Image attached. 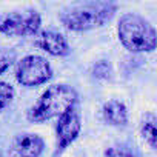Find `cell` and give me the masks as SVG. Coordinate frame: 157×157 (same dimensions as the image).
Here are the masks:
<instances>
[{
    "instance_id": "cell-1",
    "label": "cell",
    "mask_w": 157,
    "mask_h": 157,
    "mask_svg": "<svg viewBox=\"0 0 157 157\" xmlns=\"http://www.w3.org/2000/svg\"><path fill=\"white\" fill-rule=\"evenodd\" d=\"M117 11V5L111 2H90L74 5L59 14L62 25L71 31H88L109 22Z\"/></svg>"
},
{
    "instance_id": "cell-2",
    "label": "cell",
    "mask_w": 157,
    "mask_h": 157,
    "mask_svg": "<svg viewBox=\"0 0 157 157\" xmlns=\"http://www.w3.org/2000/svg\"><path fill=\"white\" fill-rule=\"evenodd\" d=\"M117 33L122 45L131 52H148L155 48V29L139 14L128 13L122 16Z\"/></svg>"
},
{
    "instance_id": "cell-3",
    "label": "cell",
    "mask_w": 157,
    "mask_h": 157,
    "mask_svg": "<svg viewBox=\"0 0 157 157\" xmlns=\"http://www.w3.org/2000/svg\"><path fill=\"white\" fill-rule=\"evenodd\" d=\"M75 100L77 94L74 88L68 85H52L39 97V100L29 109L28 119L31 122L40 123L52 117H60L74 106Z\"/></svg>"
},
{
    "instance_id": "cell-4",
    "label": "cell",
    "mask_w": 157,
    "mask_h": 157,
    "mask_svg": "<svg viewBox=\"0 0 157 157\" xmlns=\"http://www.w3.org/2000/svg\"><path fill=\"white\" fill-rule=\"evenodd\" d=\"M52 75L51 65L46 59L40 56H26L23 57L16 68L17 82L23 86H37L48 82Z\"/></svg>"
},
{
    "instance_id": "cell-5",
    "label": "cell",
    "mask_w": 157,
    "mask_h": 157,
    "mask_svg": "<svg viewBox=\"0 0 157 157\" xmlns=\"http://www.w3.org/2000/svg\"><path fill=\"white\" fill-rule=\"evenodd\" d=\"M40 23L37 11H16L0 19V31L8 36H33L39 31Z\"/></svg>"
},
{
    "instance_id": "cell-6",
    "label": "cell",
    "mask_w": 157,
    "mask_h": 157,
    "mask_svg": "<svg viewBox=\"0 0 157 157\" xmlns=\"http://www.w3.org/2000/svg\"><path fill=\"white\" fill-rule=\"evenodd\" d=\"M80 128H82L80 116H78V113L74 108H71L65 114H62L59 117V122L56 126L57 148L62 151L68 145H71L75 140V137L78 136V132H80Z\"/></svg>"
},
{
    "instance_id": "cell-7",
    "label": "cell",
    "mask_w": 157,
    "mask_h": 157,
    "mask_svg": "<svg viewBox=\"0 0 157 157\" xmlns=\"http://www.w3.org/2000/svg\"><path fill=\"white\" fill-rule=\"evenodd\" d=\"M13 157H39L43 151V140L33 132H23L16 136L13 142Z\"/></svg>"
},
{
    "instance_id": "cell-8",
    "label": "cell",
    "mask_w": 157,
    "mask_h": 157,
    "mask_svg": "<svg viewBox=\"0 0 157 157\" xmlns=\"http://www.w3.org/2000/svg\"><path fill=\"white\" fill-rule=\"evenodd\" d=\"M36 45L39 48H42L43 51L52 54V56H68L69 54V45L66 42V39L54 31H43L37 36L36 39Z\"/></svg>"
},
{
    "instance_id": "cell-9",
    "label": "cell",
    "mask_w": 157,
    "mask_h": 157,
    "mask_svg": "<svg viewBox=\"0 0 157 157\" xmlns=\"http://www.w3.org/2000/svg\"><path fill=\"white\" fill-rule=\"evenodd\" d=\"M103 119L109 125L123 126L128 122V111L126 106L119 100H109L103 105Z\"/></svg>"
},
{
    "instance_id": "cell-10",
    "label": "cell",
    "mask_w": 157,
    "mask_h": 157,
    "mask_svg": "<svg viewBox=\"0 0 157 157\" xmlns=\"http://www.w3.org/2000/svg\"><path fill=\"white\" fill-rule=\"evenodd\" d=\"M140 132L143 136V139L149 143L151 148H155V139H157V132H155V116L152 113H146L142 117L140 122Z\"/></svg>"
},
{
    "instance_id": "cell-11",
    "label": "cell",
    "mask_w": 157,
    "mask_h": 157,
    "mask_svg": "<svg viewBox=\"0 0 157 157\" xmlns=\"http://www.w3.org/2000/svg\"><path fill=\"white\" fill-rule=\"evenodd\" d=\"M13 99H14V88L6 82H0V111L5 109Z\"/></svg>"
},
{
    "instance_id": "cell-12",
    "label": "cell",
    "mask_w": 157,
    "mask_h": 157,
    "mask_svg": "<svg viewBox=\"0 0 157 157\" xmlns=\"http://www.w3.org/2000/svg\"><path fill=\"white\" fill-rule=\"evenodd\" d=\"M16 60V54L11 49H0V74H3Z\"/></svg>"
},
{
    "instance_id": "cell-13",
    "label": "cell",
    "mask_w": 157,
    "mask_h": 157,
    "mask_svg": "<svg viewBox=\"0 0 157 157\" xmlns=\"http://www.w3.org/2000/svg\"><path fill=\"white\" fill-rule=\"evenodd\" d=\"M105 157H136L132 152H129L125 148H119V146H111L105 151Z\"/></svg>"
},
{
    "instance_id": "cell-14",
    "label": "cell",
    "mask_w": 157,
    "mask_h": 157,
    "mask_svg": "<svg viewBox=\"0 0 157 157\" xmlns=\"http://www.w3.org/2000/svg\"><path fill=\"white\" fill-rule=\"evenodd\" d=\"M94 75L96 77H108L109 75V65L106 62H100L94 66Z\"/></svg>"
}]
</instances>
